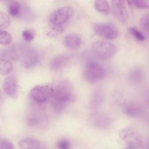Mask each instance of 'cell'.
I'll list each match as a JSON object with an SVG mask.
<instances>
[{"label":"cell","instance_id":"1","mask_svg":"<svg viewBox=\"0 0 149 149\" xmlns=\"http://www.w3.org/2000/svg\"><path fill=\"white\" fill-rule=\"evenodd\" d=\"M53 101L67 104L74 102L76 100L74 90L72 84L68 80L59 81L54 88Z\"/></svg>","mask_w":149,"mask_h":149},{"label":"cell","instance_id":"2","mask_svg":"<svg viewBox=\"0 0 149 149\" xmlns=\"http://www.w3.org/2000/svg\"><path fill=\"white\" fill-rule=\"evenodd\" d=\"M54 87L49 84L37 85L29 92L30 99L36 104L41 105L52 97Z\"/></svg>","mask_w":149,"mask_h":149},{"label":"cell","instance_id":"3","mask_svg":"<svg viewBox=\"0 0 149 149\" xmlns=\"http://www.w3.org/2000/svg\"><path fill=\"white\" fill-rule=\"evenodd\" d=\"M116 51L115 45L106 41H97L94 42L91 46V52L93 55L102 60H107L112 58Z\"/></svg>","mask_w":149,"mask_h":149},{"label":"cell","instance_id":"4","mask_svg":"<svg viewBox=\"0 0 149 149\" xmlns=\"http://www.w3.org/2000/svg\"><path fill=\"white\" fill-rule=\"evenodd\" d=\"M83 75L87 81L95 83L105 76L106 70L101 64L94 61H88L85 65Z\"/></svg>","mask_w":149,"mask_h":149},{"label":"cell","instance_id":"5","mask_svg":"<svg viewBox=\"0 0 149 149\" xmlns=\"http://www.w3.org/2000/svg\"><path fill=\"white\" fill-rule=\"evenodd\" d=\"M20 49L22 63L25 68H33L40 62L41 55L36 48L29 45H23Z\"/></svg>","mask_w":149,"mask_h":149},{"label":"cell","instance_id":"6","mask_svg":"<svg viewBox=\"0 0 149 149\" xmlns=\"http://www.w3.org/2000/svg\"><path fill=\"white\" fill-rule=\"evenodd\" d=\"M73 12V9L70 6L62 7L51 15L49 21L54 26H61L72 17Z\"/></svg>","mask_w":149,"mask_h":149},{"label":"cell","instance_id":"7","mask_svg":"<svg viewBox=\"0 0 149 149\" xmlns=\"http://www.w3.org/2000/svg\"><path fill=\"white\" fill-rule=\"evenodd\" d=\"M93 28L97 35L106 40H115L119 35L116 28L111 24L95 23L93 24Z\"/></svg>","mask_w":149,"mask_h":149},{"label":"cell","instance_id":"8","mask_svg":"<svg viewBox=\"0 0 149 149\" xmlns=\"http://www.w3.org/2000/svg\"><path fill=\"white\" fill-rule=\"evenodd\" d=\"M72 54H59L52 59L49 63V68L51 70L57 72L65 68L73 58Z\"/></svg>","mask_w":149,"mask_h":149},{"label":"cell","instance_id":"9","mask_svg":"<svg viewBox=\"0 0 149 149\" xmlns=\"http://www.w3.org/2000/svg\"><path fill=\"white\" fill-rule=\"evenodd\" d=\"M90 121L94 127L101 129H107L111 125L109 117L106 113L101 112L92 113L90 116Z\"/></svg>","mask_w":149,"mask_h":149},{"label":"cell","instance_id":"10","mask_svg":"<svg viewBox=\"0 0 149 149\" xmlns=\"http://www.w3.org/2000/svg\"><path fill=\"white\" fill-rule=\"evenodd\" d=\"M122 0H111L112 9L115 17L122 23L127 22L128 14Z\"/></svg>","mask_w":149,"mask_h":149},{"label":"cell","instance_id":"11","mask_svg":"<svg viewBox=\"0 0 149 149\" xmlns=\"http://www.w3.org/2000/svg\"><path fill=\"white\" fill-rule=\"evenodd\" d=\"M3 90L7 95L11 97H16L17 92V84L15 76L10 74L5 79L3 84Z\"/></svg>","mask_w":149,"mask_h":149},{"label":"cell","instance_id":"12","mask_svg":"<svg viewBox=\"0 0 149 149\" xmlns=\"http://www.w3.org/2000/svg\"><path fill=\"white\" fill-rule=\"evenodd\" d=\"M63 44L69 49H77L81 44L80 37L76 33H70L67 34L63 38Z\"/></svg>","mask_w":149,"mask_h":149},{"label":"cell","instance_id":"13","mask_svg":"<svg viewBox=\"0 0 149 149\" xmlns=\"http://www.w3.org/2000/svg\"><path fill=\"white\" fill-rule=\"evenodd\" d=\"M143 76L144 73L143 69L140 67H134L129 72L127 80L130 84L132 85H137L142 81Z\"/></svg>","mask_w":149,"mask_h":149},{"label":"cell","instance_id":"14","mask_svg":"<svg viewBox=\"0 0 149 149\" xmlns=\"http://www.w3.org/2000/svg\"><path fill=\"white\" fill-rule=\"evenodd\" d=\"M1 59L6 60L16 61L19 58V54L17 47L15 45H13L8 48H4L1 51Z\"/></svg>","mask_w":149,"mask_h":149},{"label":"cell","instance_id":"15","mask_svg":"<svg viewBox=\"0 0 149 149\" xmlns=\"http://www.w3.org/2000/svg\"><path fill=\"white\" fill-rule=\"evenodd\" d=\"M142 106L134 102H129L125 105L123 108V112L128 116L136 117L139 116L142 112Z\"/></svg>","mask_w":149,"mask_h":149},{"label":"cell","instance_id":"16","mask_svg":"<svg viewBox=\"0 0 149 149\" xmlns=\"http://www.w3.org/2000/svg\"><path fill=\"white\" fill-rule=\"evenodd\" d=\"M20 149H39L41 147L40 142L34 138H24L18 143Z\"/></svg>","mask_w":149,"mask_h":149},{"label":"cell","instance_id":"17","mask_svg":"<svg viewBox=\"0 0 149 149\" xmlns=\"http://www.w3.org/2000/svg\"><path fill=\"white\" fill-rule=\"evenodd\" d=\"M104 92L101 89L96 90L91 98V105L94 107H98L100 106L104 101Z\"/></svg>","mask_w":149,"mask_h":149},{"label":"cell","instance_id":"18","mask_svg":"<svg viewBox=\"0 0 149 149\" xmlns=\"http://www.w3.org/2000/svg\"><path fill=\"white\" fill-rule=\"evenodd\" d=\"M94 7L97 11L104 14H108L110 11L109 5L107 0H95Z\"/></svg>","mask_w":149,"mask_h":149},{"label":"cell","instance_id":"19","mask_svg":"<svg viewBox=\"0 0 149 149\" xmlns=\"http://www.w3.org/2000/svg\"><path fill=\"white\" fill-rule=\"evenodd\" d=\"M13 66L12 63L8 60L0 59V73L2 75H7L13 70Z\"/></svg>","mask_w":149,"mask_h":149},{"label":"cell","instance_id":"20","mask_svg":"<svg viewBox=\"0 0 149 149\" xmlns=\"http://www.w3.org/2000/svg\"><path fill=\"white\" fill-rule=\"evenodd\" d=\"M8 10L9 14L13 17H16L19 15L22 11L20 4L17 1L10 2L8 5Z\"/></svg>","mask_w":149,"mask_h":149},{"label":"cell","instance_id":"21","mask_svg":"<svg viewBox=\"0 0 149 149\" xmlns=\"http://www.w3.org/2000/svg\"><path fill=\"white\" fill-rule=\"evenodd\" d=\"M27 125L32 127H37L42 122V118L38 114H31L27 119Z\"/></svg>","mask_w":149,"mask_h":149},{"label":"cell","instance_id":"22","mask_svg":"<svg viewBox=\"0 0 149 149\" xmlns=\"http://www.w3.org/2000/svg\"><path fill=\"white\" fill-rule=\"evenodd\" d=\"M12 41V36L8 32L1 30L0 31V43L2 45L9 44Z\"/></svg>","mask_w":149,"mask_h":149},{"label":"cell","instance_id":"23","mask_svg":"<svg viewBox=\"0 0 149 149\" xmlns=\"http://www.w3.org/2000/svg\"><path fill=\"white\" fill-rule=\"evenodd\" d=\"M36 31L31 29H25L22 32V37L27 42H30L36 36Z\"/></svg>","mask_w":149,"mask_h":149},{"label":"cell","instance_id":"24","mask_svg":"<svg viewBox=\"0 0 149 149\" xmlns=\"http://www.w3.org/2000/svg\"><path fill=\"white\" fill-rule=\"evenodd\" d=\"M10 24V19L9 16L2 12L0 13V27L1 29H5L8 27Z\"/></svg>","mask_w":149,"mask_h":149},{"label":"cell","instance_id":"25","mask_svg":"<svg viewBox=\"0 0 149 149\" xmlns=\"http://www.w3.org/2000/svg\"><path fill=\"white\" fill-rule=\"evenodd\" d=\"M128 31L138 41H143L145 40L144 36L134 27H130L128 29Z\"/></svg>","mask_w":149,"mask_h":149},{"label":"cell","instance_id":"26","mask_svg":"<svg viewBox=\"0 0 149 149\" xmlns=\"http://www.w3.org/2000/svg\"><path fill=\"white\" fill-rule=\"evenodd\" d=\"M56 147L58 149H70V142L66 139H61L57 141Z\"/></svg>","mask_w":149,"mask_h":149},{"label":"cell","instance_id":"27","mask_svg":"<svg viewBox=\"0 0 149 149\" xmlns=\"http://www.w3.org/2000/svg\"><path fill=\"white\" fill-rule=\"evenodd\" d=\"M63 31V29L61 26H54V27H52L47 32V35L49 37H54L61 34Z\"/></svg>","mask_w":149,"mask_h":149},{"label":"cell","instance_id":"28","mask_svg":"<svg viewBox=\"0 0 149 149\" xmlns=\"http://www.w3.org/2000/svg\"><path fill=\"white\" fill-rule=\"evenodd\" d=\"M131 2L139 9H148L149 8L148 4L145 0H131Z\"/></svg>","mask_w":149,"mask_h":149},{"label":"cell","instance_id":"29","mask_svg":"<svg viewBox=\"0 0 149 149\" xmlns=\"http://www.w3.org/2000/svg\"><path fill=\"white\" fill-rule=\"evenodd\" d=\"M0 149H15L13 144L6 139H1Z\"/></svg>","mask_w":149,"mask_h":149},{"label":"cell","instance_id":"30","mask_svg":"<svg viewBox=\"0 0 149 149\" xmlns=\"http://www.w3.org/2000/svg\"><path fill=\"white\" fill-rule=\"evenodd\" d=\"M141 25L146 31H149V14L144 15L141 19Z\"/></svg>","mask_w":149,"mask_h":149},{"label":"cell","instance_id":"31","mask_svg":"<svg viewBox=\"0 0 149 149\" xmlns=\"http://www.w3.org/2000/svg\"><path fill=\"white\" fill-rule=\"evenodd\" d=\"M146 148H147V149H149V140H148V141L147 142V146H146Z\"/></svg>","mask_w":149,"mask_h":149},{"label":"cell","instance_id":"32","mask_svg":"<svg viewBox=\"0 0 149 149\" xmlns=\"http://www.w3.org/2000/svg\"><path fill=\"white\" fill-rule=\"evenodd\" d=\"M39 149H47V148H44V147H40Z\"/></svg>","mask_w":149,"mask_h":149},{"label":"cell","instance_id":"33","mask_svg":"<svg viewBox=\"0 0 149 149\" xmlns=\"http://www.w3.org/2000/svg\"><path fill=\"white\" fill-rule=\"evenodd\" d=\"M122 1H125V0H122Z\"/></svg>","mask_w":149,"mask_h":149}]
</instances>
